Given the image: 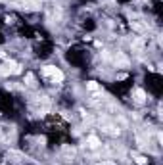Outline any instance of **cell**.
<instances>
[{
  "mask_svg": "<svg viewBox=\"0 0 163 165\" xmlns=\"http://www.w3.org/2000/svg\"><path fill=\"white\" fill-rule=\"evenodd\" d=\"M62 152H64V156L65 157H73V156H75V148H69V146H64V150H62Z\"/></svg>",
  "mask_w": 163,
  "mask_h": 165,
  "instance_id": "8",
  "label": "cell"
},
{
  "mask_svg": "<svg viewBox=\"0 0 163 165\" xmlns=\"http://www.w3.org/2000/svg\"><path fill=\"white\" fill-rule=\"evenodd\" d=\"M12 157V161H23V159H27L23 154H19V152H16V150H10L8 152V159Z\"/></svg>",
  "mask_w": 163,
  "mask_h": 165,
  "instance_id": "5",
  "label": "cell"
},
{
  "mask_svg": "<svg viewBox=\"0 0 163 165\" xmlns=\"http://www.w3.org/2000/svg\"><path fill=\"white\" fill-rule=\"evenodd\" d=\"M132 48H135V50H140V48H142V40L135 39V40H132Z\"/></svg>",
  "mask_w": 163,
  "mask_h": 165,
  "instance_id": "10",
  "label": "cell"
},
{
  "mask_svg": "<svg viewBox=\"0 0 163 165\" xmlns=\"http://www.w3.org/2000/svg\"><path fill=\"white\" fill-rule=\"evenodd\" d=\"M130 25H132V29H136V31H144V25H140V23H136V21H132Z\"/></svg>",
  "mask_w": 163,
  "mask_h": 165,
  "instance_id": "11",
  "label": "cell"
},
{
  "mask_svg": "<svg viewBox=\"0 0 163 165\" xmlns=\"http://www.w3.org/2000/svg\"><path fill=\"white\" fill-rule=\"evenodd\" d=\"M135 100H136L138 104H142V102L146 100V92L142 90V88H136V90H135Z\"/></svg>",
  "mask_w": 163,
  "mask_h": 165,
  "instance_id": "6",
  "label": "cell"
},
{
  "mask_svg": "<svg viewBox=\"0 0 163 165\" xmlns=\"http://www.w3.org/2000/svg\"><path fill=\"white\" fill-rule=\"evenodd\" d=\"M42 75L48 81H52V83H62L64 81V73L58 69V67H54V65H44L42 67Z\"/></svg>",
  "mask_w": 163,
  "mask_h": 165,
  "instance_id": "1",
  "label": "cell"
},
{
  "mask_svg": "<svg viewBox=\"0 0 163 165\" xmlns=\"http://www.w3.org/2000/svg\"><path fill=\"white\" fill-rule=\"evenodd\" d=\"M25 81H27L29 86H33V85H35V75H33V73H27V75H25Z\"/></svg>",
  "mask_w": 163,
  "mask_h": 165,
  "instance_id": "9",
  "label": "cell"
},
{
  "mask_svg": "<svg viewBox=\"0 0 163 165\" xmlns=\"http://www.w3.org/2000/svg\"><path fill=\"white\" fill-rule=\"evenodd\" d=\"M96 165H115V163H111V161H102V163H96Z\"/></svg>",
  "mask_w": 163,
  "mask_h": 165,
  "instance_id": "13",
  "label": "cell"
},
{
  "mask_svg": "<svg viewBox=\"0 0 163 165\" xmlns=\"http://www.w3.org/2000/svg\"><path fill=\"white\" fill-rule=\"evenodd\" d=\"M113 62H115L117 65H123V67H127V65H129V59H127L121 52H117V54L113 56Z\"/></svg>",
  "mask_w": 163,
  "mask_h": 165,
  "instance_id": "3",
  "label": "cell"
},
{
  "mask_svg": "<svg viewBox=\"0 0 163 165\" xmlns=\"http://www.w3.org/2000/svg\"><path fill=\"white\" fill-rule=\"evenodd\" d=\"M86 144H88V148H92V150H96V148H100V138L96 137V134H90V137L86 138Z\"/></svg>",
  "mask_w": 163,
  "mask_h": 165,
  "instance_id": "2",
  "label": "cell"
},
{
  "mask_svg": "<svg viewBox=\"0 0 163 165\" xmlns=\"http://www.w3.org/2000/svg\"><path fill=\"white\" fill-rule=\"evenodd\" d=\"M104 132H108V134H111V137H117L119 134V129H117L115 125H110V123H104Z\"/></svg>",
  "mask_w": 163,
  "mask_h": 165,
  "instance_id": "4",
  "label": "cell"
},
{
  "mask_svg": "<svg viewBox=\"0 0 163 165\" xmlns=\"http://www.w3.org/2000/svg\"><path fill=\"white\" fill-rule=\"evenodd\" d=\"M136 157V163H140V165H146V157H142V156H135Z\"/></svg>",
  "mask_w": 163,
  "mask_h": 165,
  "instance_id": "12",
  "label": "cell"
},
{
  "mask_svg": "<svg viewBox=\"0 0 163 165\" xmlns=\"http://www.w3.org/2000/svg\"><path fill=\"white\" fill-rule=\"evenodd\" d=\"M86 88H88V90H92V92H102V86H100L98 83H94V81L86 83Z\"/></svg>",
  "mask_w": 163,
  "mask_h": 165,
  "instance_id": "7",
  "label": "cell"
}]
</instances>
